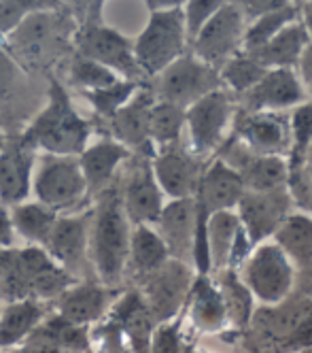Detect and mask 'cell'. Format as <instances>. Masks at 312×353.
Returning <instances> with one entry per match:
<instances>
[{"mask_svg": "<svg viewBox=\"0 0 312 353\" xmlns=\"http://www.w3.org/2000/svg\"><path fill=\"white\" fill-rule=\"evenodd\" d=\"M87 139L90 121L74 109L66 88L60 81H51L47 105L21 132L19 143L37 154L43 151L47 156L79 158Z\"/></svg>", "mask_w": 312, "mask_h": 353, "instance_id": "6da1fadb", "label": "cell"}, {"mask_svg": "<svg viewBox=\"0 0 312 353\" xmlns=\"http://www.w3.org/2000/svg\"><path fill=\"white\" fill-rule=\"evenodd\" d=\"M132 228L121 207V194L115 188H107L100 194L92 225V262L102 285L117 283L125 268L129 254Z\"/></svg>", "mask_w": 312, "mask_h": 353, "instance_id": "7a4b0ae2", "label": "cell"}, {"mask_svg": "<svg viewBox=\"0 0 312 353\" xmlns=\"http://www.w3.org/2000/svg\"><path fill=\"white\" fill-rule=\"evenodd\" d=\"M81 7L83 15L74 23L72 32L74 54L113 70L119 79L143 83L145 74L136 64L132 41L100 19V3Z\"/></svg>", "mask_w": 312, "mask_h": 353, "instance_id": "3957f363", "label": "cell"}, {"mask_svg": "<svg viewBox=\"0 0 312 353\" xmlns=\"http://www.w3.org/2000/svg\"><path fill=\"white\" fill-rule=\"evenodd\" d=\"M134 45V58L145 77H158L187 49L183 3L168 9H151L145 30Z\"/></svg>", "mask_w": 312, "mask_h": 353, "instance_id": "277c9868", "label": "cell"}, {"mask_svg": "<svg viewBox=\"0 0 312 353\" xmlns=\"http://www.w3.org/2000/svg\"><path fill=\"white\" fill-rule=\"evenodd\" d=\"M32 194L37 196V203L54 213L79 205L87 194V185L76 158L39 156L32 176Z\"/></svg>", "mask_w": 312, "mask_h": 353, "instance_id": "5b68a950", "label": "cell"}, {"mask_svg": "<svg viewBox=\"0 0 312 353\" xmlns=\"http://www.w3.org/2000/svg\"><path fill=\"white\" fill-rule=\"evenodd\" d=\"M293 264L276 243H262L242 264V283L268 307L280 305L293 288Z\"/></svg>", "mask_w": 312, "mask_h": 353, "instance_id": "8992f818", "label": "cell"}, {"mask_svg": "<svg viewBox=\"0 0 312 353\" xmlns=\"http://www.w3.org/2000/svg\"><path fill=\"white\" fill-rule=\"evenodd\" d=\"M217 90H221L219 70L200 62L191 52H185L164 72L158 74V88H155L153 94L164 103L189 109L200 98Z\"/></svg>", "mask_w": 312, "mask_h": 353, "instance_id": "52a82bcc", "label": "cell"}, {"mask_svg": "<svg viewBox=\"0 0 312 353\" xmlns=\"http://www.w3.org/2000/svg\"><path fill=\"white\" fill-rule=\"evenodd\" d=\"M247 30L245 15L238 3H221L217 13L206 21V26L191 43V54L215 70L240 54Z\"/></svg>", "mask_w": 312, "mask_h": 353, "instance_id": "ba28073f", "label": "cell"}, {"mask_svg": "<svg viewBox=\"0 0 312 353\" xmlns=\"http://www.w3.org/2000/svg\"><path fill=\"white\" fill-rule=\"evenodd\" d=\"M141 296L149 307L155 323H164L174 319V315H178V311L183 309L194 279L187 264L168 260L158 270L141 276Z\"/></svg>", "mask_w": 312, "mask_h": 353, "instance_id": "9c48e42d", "label": "cell"}, {"mask_svg": "<svg viewBox=\"0 0 312 353\" xmlns=\"http://www.w3.org/2000/svg\"><path fill=\"white\" fill-rule=\"evenodd\" d=\"M291 209V196L287 188L274 192H245L238 203V219L253 247L272 236Z\"/></svg>", "mask_w": 312, "mask_h": 353, "instance_id": "30bf717a", "label": "cell"}, {"mask_svg": "<svg viewBox=\"0 0 312 353\" xmlns=\"http://www.w3.org/2000/svg\"><path fill=\"white\" fill-rule=\"evenodd\" d=\"M231 98L227 92L217 90L200 98L189 109H185V125L189 128L191 147L198 156L213 151L223 137V130L231 119Z\"/></svg>", "mask_w": 312, "mask_h": 353, "instance_id": "8fae6325", "label": "cell"}, {"mask_svg": "<svg viewBox=\"0 0 312 353\" xmlns=\"http://www.w3.org/2000/svg\"><path fill=\"white\" fill-rule=\"evenodd\" d=\"M155 94L151 88L141 85V90L127 100V103L109 119L113 139L121 143L129 154L136 151L145 160L155 156V147L149 137V119L155 105Z\"/></svg>", "mask_w": 312, "mask_h": 353, "instance_id": "7c38bea8", "label": "cell"}, {"mask_svg": "<svg viewBox=\"0 0 312 353\" xmlns=\"http://www.w3.org/2000/svg\"><path fill=\"white\" fill-rule=\"evenodd\" d=\"M151 170L162 194L170 196L172 200L196 198L200 176L204 172L200 160L180 145L155 151L151 160Z\"/></svg>", "mask_w": 312, "mask_h": 353, "instance_id": "4fadbf2b", "label": "cell"}, {"mask_svg": "<svg viewBox=\"0 0 312 353\" xmlns=\"http://www.w3.org/2000/svg\"><path fill=\"white\" fill-rule=\"evenodd\" d=\"M236 139L255 156H278L291 151L289 119L280 113H238Z\"/></svg>", "mask_w": 312, "mask_h": 353, "instance_id": "5bb4252c", "label": "cell"}, {"mask_svg": "<svg viewBox=\"0 0 312 353\" xmlns=\"http://www.w3.org/2000/svg\"><path fill=\"white\" fill-rule=\"evenodd\" d=\"M306 92L291 68H272L259 83L242 94L247 113H280L282 109L300 107Z\"/></svg>", "mask_w": 312, "mask_h": 353, "instance_id": "9a60e30c", "label": "cell"}, {"mask_svg": "<svg viewBox=\"0 0 312 353\" xmlns=\"http://www.w3.org/2000/svg\"><path fill=\"white\" fill-rule=\"evenodd\" d=\"M115 292L98 281H76L62 296L54 300L56 315L64 321L90 327L98 323L113 307Z\"/></svg>", "mask_w": 312, "mask_h": 353, "instance_id": "2e32d148", "label": "cell"}, {"mask_svg": "<svg viewBox=\"0 0 312 353\" xmlns=\"http://www.w3.org/2000/svg\"><path fill=\"white\" fill-rule=\"evenodd\" d=\"M121 207L129 223L155 225L164 209V194L155 181L151 162L141 160L129 172L121 192Z\"/></svg>", "mask_w": 312, "mask_h": 353, "instance_id": "e0dca14e", "label": "cell"}, {"mask_svg": "<svg viewBox=\"0 0 312 353\" xmlns=\"http://www.w3.org/2000/svg\"><path fill=\"white\" fill-rule=\"evenodd\" d=\"M39 154L17 141L5 143L0 151V205L11 209L28 203Z\"/></svg>", "mask_w": 312, "mask_h": 353, "instance_id": "ac0fdd59", "label": "cell"}, {"mask_svg": "<svg viewBox=\"0 0 312 353\" xmlns=\"http://www.w3.org/2000/svg\"><path fill=\"white\" fill-rule=\"evenodd\" d=\"M90 249V217L58 215L54 230L45 245L47 256L72 276L87 262Z\"/></svg>", "mask_w": 312, "mask_h": 353, "instance_id": "d6986e66", "label": "cell"}, {"mask_svg": "<svg viewBox=\"0 0 312 353\" xmlns=\"http://www.w3.org/2000/svg\"><path fill=\"white\" fill-rule=\"evenodd\" d=\"M19 258L23 266L25 285H28V296L32 300H56L70 285L76 283L74 276L51 260L47 251L41 247H21Z\"/></svg>", "mask_w": 312, "mask_h": 353, "instance_id": "ffe728a7", "label": "cell"}, {"mask_svg": "<svg viewBox=\"0 0 312 353\" xmlns=\"http://www.w3.org/2000/svg\"><path fill=\"white\" fill-rule=\"evenodd\" d=\"M245 192L247 188L240 174L229 164H225V160H215L211 166L204 168L200 176L196 203L208 215L219 211H231L233 207H238Z\"/></svg>", "mask_w": 312, "mask_h": 353, "instance_id": "44dd1931", "label": "cell"}, {"mask_svg": "<svg viewBox=\"0 0 312 353\" xmlns=\"http://www.w3.org/2000/svg\"><path fill=\"white\" fill-rule=\"evenodd\" d=\"M158 234L164 241L170 260L191 262V243L196 228V198L170 200L158 219Z\"/></svg>", "mask_w": 312, "mask_h": 353, "instance_id": "7402d4cb", "label": "cell"}, {"mask_svg": "<svg viewBox=\"0 0 312 353\" xmlns=\"http://www.w3.org/2000/svg\"><path fill=\"white\" fill-rule=\"evenodd\" d=\"M107 315L121 327L129 353H149L151 336L158 323H155L149 307L145 305L141 292L123 294V298L115 302Z\"/></svg>", "mask_w": 312, "mask_h": 353, "instance_id": "603a6c76", "label": "cell"}, {"mask_svg": "<svg viewBox=\"0 0 312 353\" xmlns=\"http://www.w3.org/2000/svg\"><path fill=\"white\" fill-rule=\"evenodd\" d=\"M187 311L191 325L202 334H219L229 325L221 292L208 276L198 274L191 281Z\"/></svg>", "mask_w": 312, "mask_h": 353, "instance_id": "cb8c5ba5", "label": "cell"}, {"mask_svg": "<svg viewBox=\"0 0 312 353\" xmlns=\"http://www.w3.org/2000/svg\"><path fill=\"white\" fill-rule=\"evenodd\" d=\"M129 156L132 154L115 139H100L98 143L85 147L79 154V158H76V162H79V168L83 172L87 192L107 190L119 164L125 162Z\"/></svg>", "mask_w": 312, "mask_h": 353, "instance_id": "d4e9b609", "label": "cell"}, {"mask_svg": "<svg viewBox=\"0 0 312 353\" xmlns=\"http://www.w3.org/2000/svg\"><path fill=\"white\" fill-rule=\"evenodd\" d=\"M58 7L60 5L30 15L13 34L7 37L17 52L21 49V54L25 56L41 58L45 49L56 47L60 43V28L66 26V21L60 19Z\"/></svg>", "mask_w": 312, "mask_h": 353, "instance_id": "484cf974", "label": "cell"}, {"mask_svg": "<svg viewBox=\"0 0 312 353\" xmlns=\"http://www.w3.org/2000/svg\"><path fill=\"white\" fill-rule=\"evenodd\" d=\"M308 45H310V37L304 28V23L298 19V21L289 23V26H284L264 47L255 49V52H249L247 56L268 70H272V68H291L293 70V66L300 64V58Z\"/></svg>", "mask_w": 312, "mask_h": 353, "instance_id": "4316f807", "label": "cell"}, {"mask_svg": "<svg viewBox=\"0 0 312 353\" xmlns=\"http://www.w3.org/2000/svg\"><path fill=\"white\" fill-rule=\"evenodd\" d=\"M229 162H238V166H231L240 174V179L247 192H274L280 188H287L289 164L284 158L278 156H236Z\"/></svg>", "mask_w": 312, "mask_h": 353, "instance_id": "83f0119b", "label": "cell"}, {"mask_svg": "<svg viewBox=\"0 0 312 353\" xmlns=\"http://www.w3.org/2000/svg\"><path fill=\"white\" fill-rule=\"evenodd\" d=\"M43 302L25 298L9 305L0 311V349L19 347L45 319Z\"/></svg>", "mask_w": 312, "mask_h": 353, "instance_id": "f1b7e54d", "label": "cell"}, {"mask_svg": "<svg viewBox=\"0 0 312 353\" xmlns=\"http://www.w3.org/2000/svg\"><path fill=\"white\" fill-rule=\"evenodd\" d=\"M170 260V254L160 239L158 230L151 225H134L132 236H129V254L127 266L134 274L145 276L153 270H158Z\"/></svg>", "mask_w": 312, "mask_h": 353, "instance_id": "f546056e", "label": "cell"}, {"mask_svg": "<svg viewBox=\"0 0 312 353\" xmlns=\"http://www.w3.org/2000/svg\"><path fill=\"white\" fill-rule=\"evenodd\" d=\"M11 221L13 230L19 239H23L30 247L45 249L51 230H54L58 213L43 207L41 203H21L17 207H11Z\"/></svg>", "mask_w": 312, "mask_h": 353, "instance_id": "4dcf8cb0", "label": "cell"}, {"mask_svg": "<svg viewBox=\"0 0 312 353\" xmlns=\"http://www.w3.org/2000/svg\"><path fill=\"white\" fill-rule=\"evenodd\" d=\"M276 245L282 249V254L289 258V262L300 266L312 264V217L306 213L287 215L284 221L274 232Z\"/></svg>", "mask_w": 312, "mask_h": 353, "instance_id": "1f68e13d", "label": "cell"}, {"mask_svg": "<svg viewBox=\"0 0 312 353\" xmlns=\"http://www.w3.org/2000/svg\"><path fill=\"white\" fill-rule=\"evenodd\" d=\"M208 249H211V270H227L231 249L236 243L240 219L231 211L208 215Z\"/></svg>", "mask_w": 312, "mask_h": 353, "instance_id": "d6a6232c", "label": "cell"}, {"mask_svg": "<svg viewBox=\"0 0 312 353\" xmlns=\"http://www.w3.org/2000/svg\"><path fill=\"white\" fill-rule=\"evenodd\" d=\"M300 19V5H291L284 3L282 7L253 19L247 30H245V39H242V52H255V49L264 47L270 39H274L284 26Z\"/></svg>", "mask_w": 312, "mask_h": 353, "instance_id": "836d02e7", "label": "cell"}, {"mask_svg": "<svg viewBox=\"0 0 312 353\" xmlns=\"http://www.w3.org/2000/svg\"><path fill=\"white\" fill-rule=\"evenodd\" d=\"M217 288L221 292L223 305H225L227 323L236 327V330H242L253 317V294L242 283L236 270H223Z\"/></svg>", "mask_w": 312, "mask_h": 353, "instance_id": "e575fe53", "label": "cell"}, {"mask_svg": "<svg viewBox=\"0 0 312 353\" xmlns=\"http://www.w3.org/2000/svg\"><path fill=\"white\" fill-rule=\"evenodd\" d=\"M183 125H185V109L164 103V100H155L149 119V137L153 147L158 145L160 149H164V147L178 145Z\"/></svg>", "mask_w": 312, "mask_h": 353, "instance_id": "d590c367", "label": "cell"}, {"mask_svg": "<svg viewBox=\"0 0 312 353\" xmlns=\"http://www.w3.org/2000/svg\"><path fill=\"white\" fill-rule=\"evenodd\" d=\"M268 72V68H264L262 64H257L253 58H249L247 54H238L233 56L229 62H225L219 70V79L221 83H225L227 88H231L236 94H247L255 83H259V79Z\"/></svg>", "mask_w": 312, "mask_h": 353, "instance_id": "8d00e7d4", "label": "cell"}, {"mask_svg": "<svg viewBox=\"0 0 312 353\" xmlns=\"http://www.w3.org/2000/svg\"><path fill=\"white\" fill-rule=\"evenodd\" d=\"M143 83L138 81H127V79H119L117 83L104 88V90H96V92H83L85 100L94 107V111L104 117V119H111L129 98H132Z\"/></svg>", "mask_w": 312, "mask_h": 353, "instance_id": "74e56055", "label": "cell"}, {"mask_svg": "<svg viewBox=\"0 0 312 353\" xmlns=\"http://www.w3.org/2000/svg\"><path fill=\"white\" fill-rule=\"evenodd\" d=\"M68 77H70V83L81 88L83 92H96V90H104L109 88L113 83L119 81V77L109 70L104 68L102 64L98 62H92L87 58H81L72 54L70 58V64H68Z\"/></svg>", "mask_w": 312, "mask_h": 353, "instance_id": "f35d334b", "label": "cell"}, {"mask_svg": "<svg viewBox=\"0 0 312 353\" xmlns=\"http://www.w3.org/2000/svg\"><path fill=\"white\" fill-rule=\"evenodd\" d=\"M56 5L58 3H43V0H0V39L13 34L30 15Z\"/></svg>", "mask_w": 312, "mask_h": 353, "instance_id": "ab89813d", "label": "cell"}, {"mask_svg": "<svg viewBox=\"0 0 312 353\" xmlns=\"http://www.w3.org/2000/svg\"><path fill=\"white\" fill-rule=\"evenodd\" d=\"M13 353H66L60 341L58 317L49 315Z\"/></svg>", "mask_w": 312, "mask_h": 353, "instance_id": "60d3db41", "label": "cell"}, {"mask_svg": "<svg viewBox=\"0 0 312 353\" xmlns=\"http://www.w3.org/2000/svg\"><path fill=\"white\" fill-rule=\"evenodd\" d=\"M291 162H306L312 147V103L295 107L291 121Z\"/></svg>", "mask_w": 312, "mask_h": 353, "instance_id": "b9f144b4", "label": "cell"}, {"mask_svg": "<svg viewBox=\"0 0 312 353\" xmlns=\"http://www.w3.org/2000/svg\"><path fill=\"white\" fill-rule=\"evenodd\" d=\"M280 353H300L312 351V300H304L300 305V313L287 339L278 347Z\"/></svg>", "mask_w": 312, "mask_h": 353, "instance_id": "7bdbcfd3", "label": "cell"}, {"mask_svg": "<svg viewBox=\"0 0 312 353\" xmlns=\"http://www.w3.org/2000/svg\"><path fill=\"white\" fill-rule=\"evenodd\" d=\"M219 7H221V3H217V0H191V3L183 5L185 34H187L189 45L200 34V30L206 26V21L217 13Z\"/></svg>", "mask_w": 312, "mask_h": 353, "instance_id": "ee69618b", "label": "cell"}, {"mask_svg": "<svg viewBox=\"0 0 312 353\" xmlns=\"http://www.w3.org/2000/svg\"><path fill=\"white\" fill-rule=\"evenodd\" d=\"M183 349L185 345H183L178 319H170L155 325L149 353H183Z\"/></svg>", "mask_w": 312, "mask_h": 353, "instance_id": "f6af8a7d", "label": "cell"}, {"mask_svg": "<svg viewBox=\"0 0 312 353\" xmlns=\"http://www.w3.org/2000/svg\"><path fill=\"white\" fill-rule=\"evenodd\" d=\"M94 341L98 343V349L102 353H129V347L125 343L121 327L109 315L100 325H96Z\"/></svg>", "mask_w": 312, "mask_h": 353, "instance_id": "bcb514c9", "label": "cell"}, {"mask_svg": "<svg viewBox=\"0 0 312 353\" xmlns=\"http://www.w3.org/2000/svg\"><path fill=\"white\" fill-rule=\"evenodd\" d=\"M17 243V234L13 230L11 211L0 205V249H13Z\"/></svg>", "mask_w": 312, "mask_h": 353, "instance_id": "7dc6e473", "label": "cell"}, {"mask_svg": "<svg viewBox=\"0 0 312 353\" xmlns=\"http://www.w3.org/2000/svg\"><path fill=\"white\" fill-rule=\"evenodd\" d=\"M300 68H302V74L306 77V81L312 83V43L304 49V54L300 58Z\"/></svg>", "mask_w": 312, "mask_h": 353, "instance_id": "c3c4849f", "label": "cell"}, {"mask_svg": "<svg viewBox=\"0 0 312 353\" xmlns=\"http://www.w3.org/2000/svg\"><path fill=\"white\" fill-rule=\"evenodd\" d=\"M302 23H304V28H306V32H308V37H312V3H308V5H304L302 7Z\"/></svg>", "mask_w": 312, "mask_h": 353, "instance_id": "681fc988", "label": "cell"}, {"mask_svg": "<svg viewBox=\"0 0 312 353\" xmlns=\"http://www.w3.org/2000/svg\"><path fill=\"white\" fill-rule=\"evenodd\" d=\"M183 353H208V351H202V349H198V347H185Z\"/></svg>", "mask_w": 312, "mask_h": 353, "instance_id": "f907efd6", "label": "cell"}, {"mask_svg": "<svg viewBox=\"0 0 312 353\" xmlns=\"http://www.w3.org/2000/svg\"><path fill=\"white\" fill-rule=\"evenodd\" d=\"M5 143H7V141H5V137H3V132H0V151H3V147H5Z\"/></svg>", "mask_w": 312, "mask_h": 353, "instance_id": "816d5d0a", "label": "cell"}, {"mask_svg": "<svg viewBox=\"0 0 312 353\" xmlns=\"http://www.w3.org/2000/svg\"><path fill=\"white\" fill-rule=\"evenodd\" d=\"M300 353H312V351H300Z\"/></svg>", "mask_w": 312, "mask_h": 353, "instance_id": "f5cc1de1", "label": "cell"}, {"mask_svg": "<svg viewBox=\"0 0 312 353\" xmlns=\"http://www.w3.org/2000/svg\"><path fill=\"white\" fill-rule=\"evenodd\" d=\"M310 151H312V147H310ZM310 151H308V154H310ZM310 168H312V164H310Z\"/></svg>", "mask_w": 312, "mask_h": 353, "instance_id": "db71d44e", "label": "cell"}]
</instances>
